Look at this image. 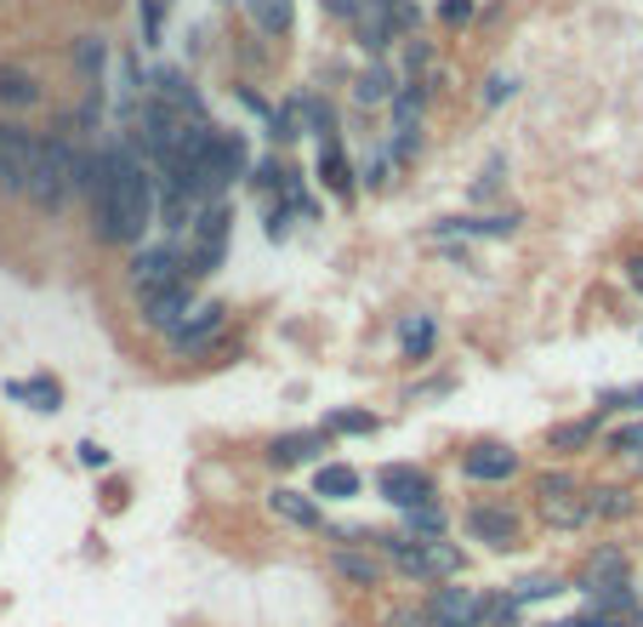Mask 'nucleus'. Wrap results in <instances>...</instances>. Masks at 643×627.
Wrapping results in <instances>:
<instances>
[{
    "mask_svg": "<svg viewBox=\"0 0 643 627\" xmlns=\"http://www.w3.org/2000/svg\"><path fill=\"white\" fill-rule=\"evenodd\" d=\"M268 513L285 519V525H296V530H325L330 525L325 508H319V497L314 491H296V486H274L268 491Z\"/></svg>",
    "mask_w": 643,
    "mask_h": 627,
    "instance_id": "13",
    "label": "nucleus"
},
{
    "mask_svg": "<svg viewBox=\"0 0 643 627\" xmlns=\"http://www.w3.org/2000/svg\"><path fill=\"white\" fill-rule=\"evenodd\" d=\"M484 627H524V605L502 588V594H484Z\"/></svg>",
    "mask_w": 643,
    "mask_h": 627,
    "instance_id": "29",
    "label": "nucleus"
},
{
    "mask_svg": "<svg viewBox=\"0 0 643 627\" xmlns=\"http://www.w3.org/2000/svg\"><path fill=\"white\" fill-rule=\"evenodd\" d=\"M513 473H518V451L502 440H478L462 451V479H473V486H507Z\"/></svg>",
    "mask_w": 643,
    "mask_h": 627,
    "instance_id": "10",
    "label": "nucleus"
},
{
    "mask_svg": "<svg viewBox=\"0 0 643 627\" xmlns=\"http://www.w3.org/2000/svg\"><path fill=\"white\" fill-rule=\"evenodd\" d=\"M399 349H405V360H427V354L438 349V325H433L427 314H410V320L399 325Z\"/></svg>",
    "mask_w": 643,
    "mask_h": 627,
    "instance_id": "26",
    "label": "nucleus"
},
{
    "mask_svg": "<svg viewBox=\"0 0 643 627\" xmlns=\"http://www.w3.org/2000/svg\"><path fill=\"white\" fill-rule=\"evenodd\" d=\"M376 497L387 508H416V502H438V486H433V473L416 468V462H382L376 468Z\"/></svg>",
    "mask_w": 643,
    "mask_h": 627,
    "instance_id": "5",
    "label": "nucleus"
},
{
    "mask_svg": "<svg viewBox=\"0 0 643 627\" xmlns=\"http://www.w3.org/2000/svg\"><path fill=\"white\" fill-rule=\"evenodd\" d=\"M75 63H80V80H86V86H103V40L80 35V40H75Z\"/></svg>",
    "mask_w": 643,
    "mask_h": 627,
    "instance_id": "30",
    "label": "nucleus"
},
{
    "mask_svg": "<svg viewBox=\"0 0 643 627\" xmlns=\"http://www.w3.org/2000/svg\"><path fill=\"white\" fill-rule=\"evenodd\" d=\"M359 491H365V473H359V468H348V462H319L314 497H325V502H354Z\"/></svg>",
    "mask_w": 643,
    "mask_h": 627,
    "instance_id": "18",
    "label": "nucleus"
},
{
    "mask_svg": "<svg viewBox=\"0 0 643 627\" xmlns=\"http://www.w3.org/2000/svg\"><path fill=\"white\" fill-rule=\"evenodd\" d=\"M535 508H541V519H547L553 530H581V525H592V513H586V486H575V491H564V497H541Z\"/></svg>",
    "mask_w": 643,
    "mask_h": 627,
    "instance_id": "19",
    "label": "nucleus"
},
{
    "mask_svg": "<svg viewBox=\"0 0 643 627\" xmlns=\"http://www.w3.org/2000/svg\"><path fill=\"white\" fill-rule=\"evenodd\" d=\"M387 172H399V166H393V155H387V149H370V160L359 166V183H365V188H387V183H393Z\"/></svg>",
    "mask_w": 643,
    "mask_h": 627,
    "instance_id": "34",
    "label": "nucleus"
},
{
    "mask_svg": "<svg viewBox=\"0 0 643 627\" xmlns=\"http://www.w3.org/2000/svg\"><path fill=\"white\" fill-rule=\"evenodd\" d=\"M330 570L342 576V582H354V588H376L382 576H387V559L376 548H336L330 553Z\"/></svg>",
    "mask_w": 643,
    "mask_h": 627,
    "instance_id": "15",
    "label": "nucleus"
},
{
    "mask_svg": "<svg viewBox=\"0 0 643 627\" xmlns=\"http://www.w3.org/2000/svg\"><path fill=\"white\" fill-rule=\"evenodd\" d=\"M637 502H632V491L626 486H586V513L592 519H626Z\"/></svg>",
    "mask_w": 643,
    "mask_h": 627,
    "instance_id": "24",
    "label": "nucleus"
},
{
    "mask_svg": "<svg viewBox=\"0 0 643 627\" xmlns=\"http://www.w3.org/2000/svg\"><path fill=\"white\" fill-rule=\"evenodd\" d=\"M7 400H18V405H29V411H63V382L58 376H12L7 382Z\"/></svg>",
    "mask_w": 643,
    "mask_h": 627,
    "instance_id": "17",
    "label": "nucleus"
},
{
    "mask_svg": "<svg viewBox=\"0 0 643 627\" xmlns=\"http://www.w3.org/2000/svg\"><path fill=\"white\" fill-rule=\"evenodd\" d=\"M599 428H604V417H599V411H592V417H575V422H558V428L547 433V451L575 457V451H586L592 440H599Z\"/></svg>",
    "mask_w": 643,
    "mask_h": 627,
    "instance_id": "21",
    "label": "nucleus"
},
{
    "mask_svg": "<svg viewBox=\"0 0 643 627\" xmlns=\"http://www.w3.org/2000/svg\"><path fill=\"white\" fill-rule=\"evenodd\" d=\"M399 519H405V537H422V542H433V537L451 530V513H444L438 502H416V508H405Z\"/></svg>",
    "mask_w": 643,
    "mask_h": 627,
    "instance_id": "25",
    "label": "nucleus"
},
{
    "mask_svg": "<svg viewBox=\"0 0 643 627\" xmlns=\"http://www.w3.org/2000/svg\"><path fill=\"white\" fill-rule=\"evenodd\" d=\"M75 195V143L69 137H34V155L23 172V200L46 217H58Z\"/></svg>",
    "mask_w": 643,
    "mask_h": 627,
    "instance_id": "2",
    "label": "nucleus"
},
{
    "mask_svg": "<svg viewBox=\"0 0 643 627\" xmlns=\"http://www.w3.org/2000/svg\"><path fill=\"white\" fill-rule=\"evenodd\" d=\"M586 605L592 610H604V616H632L643 599H637V588H632V576H621V582H599V588H586Z\"/></svg>",
    "mask_w": 643,
    "mask_h": 627,
    "instance_id": "20",
    "label": "nucleus"
},
{
    "mask_svg": "<svg viewBox=\"0 0 643 627\" xmlns=\"http://www.w3.org/2000/svg\"><path fill=\"white\" fill-rule=\"evenodd\" d=\"M245 7H251V18H257L263 35H285L296 23V0H245Z\"/></svg>",
    "mask_w": 643,
    "mask_h": 627,
    "instance_id": "28",
    "label": "nucleus"
},
{
    "mask_svg": "<svg viewBox=\"0 0 643 627\" xmlns=\"http://www.w3.org/2000/svg\"><path fill=\"white\" fill-rule=\"evenodd\" d=\"M325 445H330V433H325V428L274 433V440H268V462H274V468H303V462H319Z\"/></svg>",
    "mask_w": 643,
    "mask_h": 627,
    "instance_id": "14",
    "label": "nucleus"
},
{
    "mask_svg": "<svg viewBox=\"0 0 643 627\" xmlns=\"http://www.w3.org/2000/svg\"><path fill=\"white\" fill-rule=\"evenodd\" d=\"M126 274H131V292L148 297V292H160V285L182 280V252L177 246H137L131 263H126Z\"/></svg>",
    "mask_w": 643,
    "mask_h": 627,
    "instance_id": "9",
    "label": "nucleus"
},
{
    "mask_svg": "<svg viewBox=\"0 0 643 627\" xmlns=\"http://www.w3.org/2000/svg\"><path fill=\"white\" fill-rule=\"evenodd\" d=\"M319 183H325V195H330V200L354 206V195H359V172H354L348 149H342V137H319Z\"/></svg>",
    "mask_w": 643,
    "mask_h": 627,
    "instance_id": "12",
    "label": "nucleus"
},
{
    "mask_svg": "<svg viewBox=\"0 0 643 627\" xmlns=\"http://www.w3.org/2000/svg\"><path fill=\"white\" fill-rule=\"evenodd\" d=\"M0 195H23V166L0 155Z\"/></svg>",
    "mask_w": 643,
    "mask_h": 627,
    "instance_id": "40",
    "label": "nucleus"
},
{
    "mask_svg": "<svg viewBox=\"0 0 643 627\" xmlns=\"http://www.w3.org/2000/svg\"><path fill=\"white\" fill-rule=\"evenodd\" d=\"M507 594H513V599L530 610V605H547V599L570 594V582H564V576H553V570H535V576H524V582H513Z\"/></svg>",
    "mask_w": 643,
    "mask_h": 627,
    "instance_id": "23",
    "label": "nucleus"
},
{
    "mask_svg": "<svg viewBox=\"0 0 643 627\" xmlns=\"http://www.w3.org/2000/svg\"><path fill=\"white\" fill-rule=\"evenodd\" d=\"M530 627H570V621H530Z\"/></svg>",
    "mask_w": 643,
    "mask_h": 627,
    "instance_id": "47",
    "label": "nucleus"
},
{
    "mask_svg": "<svg viewBox=\"0 0 643 627\" xmlns=\"http://www.w3.org/2000/svg\"><path fill=\"white\" fill-rule=\"evenodd\" d=\"M518 223H524V212H467V217L427 223V234L433 239H507V234H518Z\"/></svg>",
    "mask_w": 643,
    "mask_h": 627,
    "instance_id": "8",
    "label": "nucleus"
},
{
    "mask_svg": "<svg viewBox=\"0 0 643 627\" xmlns=\"http://www.w3.org/2000/svg\"><path fill=\"white\" fill-rule=\"evenodd\" d=\"M610 411H643V382H626V389H604L599 394V417Z\"/></svg>",
    "mask_w": 643,
    "mask_h": 627,
    "instance_id": "33",
    "label": "nucleus"
},
{
    "mask_svg": "<svg viewBox=\"0 0 643 627\" xmlns=\"http://www.w3.org/2000/svg\"><path fill=\"white\" fill-rule=\"evenodd\" d=\"M626 627H643V605H637V610H632V616H626Z\"/></svg>",
    "mask_w": 643,
    "mask_h": 627,
    "instance_id": "46",
    "label": "nucleus"
},
{
    "mask_svg": "<svg viewBox=\"0 0 643 627\" xmlns=\"http://www.w3.org/2000/svg\"><path fill=\"white\" fill-rule=\"evenodd\" d=\"M610 451H615V457H643V422L615 428V433H610Z\"/></svg>",
    "mask_w": 643,
    "mask_h": 627,
    "instance_id": "35",
    "label": "nucleus"
},
{
    "mask_svg": "<svg viewBox=\"0 0 643 627\" xmlns=\"http://www.w3.org/2000/svg\"><path fill=\"white\" fill-rule=\"evenodd\" d=\"M387 627H433V621H427V610H393Z\"/></svg>",
    "mask_w": 643,
    "mask_h": 627,
    "instance_id": "44",
    "label": "nucleus"
},
{
    "mask_svg": "<svg viewBox=\"0 0 643 627\" xmlns=\"http://www.w3.org/2000/svg\"><path fill=\"white\" fill-rule=\"evenodd\" d=\"M502 177H507V160H489V166H484V177L473 183V200H489V195L502 188Z\"/></svg>",
    "mask_w": 643,
    "mask_h": 627,
    "instance_id": "37",
    "label": "nucleus"
},
{
    "mask_svg": "<svg viewBox=\"0 0 643 627\" xmlns=\"http://www.w3.org/2000/svg\"><path fill=\"white\" fill-rule=\"evenodd\" d=\"M513 91H518V86H513V75H489V80H484V109H496V104H507Z\"/></svg>",
    "mask_w": 643,
    "mask_h": 627,
    "instance_id": "38",
    "label": "nucleus"
},
{
    "mask_svg": "<svg viewBox=\"0 0 643 627\" xmlns=\"http://www.w3.org/2000/svg\"><path fill=\"white\" fill-rule=\"evenodd\" d=\"M222 325H228V303L206 297V303H194V308L182 314V325L166 336V349H171V354H206L217 336H222Z\"/></svg>",
    "mask_w": 643,
    "mask_h": 627,
    "instance_id": "6",
    "label": "nucleus"
},
{
    "mask_svg": "<svg viewBox=\"0 0 643 627\" xmlns=\"http://www.w3.org/2000/svg\"><path fill=\"white\" fill-rule=\"evenodd\" d=\"M427 621L433 627H484V588H456V582H433L427 594Z\"/></svg>",
    "mask_w": 643,
    "mask_h": 627,
    "instance_id": "7",
    "label": "nucleus"
},
{
    "mask_svg": "<svg viewBox=\"0 0 643 627\" xmlns=\"http://www.w3.org/2000/svg\"><path fill=\"white\" fill-rule=\"evenodd\" d=\"M148 228H155V166L137 137L103 143L91 155V234L103 246L137 252Z\"/></svg>",
    "mask_w": 643,
    "mask_h": 627,
    "instance_id": "1",
    "label": "nucleus"
},
{
    "mask_svg": "<svg viewBox=\"0 0 643 627\" xmlns=\"http://www.w3.org/2000/svg\"><path fill=\"white\" fill-rule=\"evenodd\" d=\"M325 433H330V440H370V433H382V417L359 411V405H342V411L325 417Z\"/></svg>",
    "mask_w": 643,
    "mask_h": 627,
    "instance_id": "22",
    "label": "nucleus"
},
{
    "mask_svg": "<svg viewBox=\"0 0 643 627\" xmlns=\"http://www.w3.org/2000/svg\"><path fill=\"white\" fill-rule=\"evenodd\" d=\"M626 280L637 285V292H643V257H626Z\"/></svg>",
    "mask_w": 643,
    "mask_h": 627,
    "instance_id": "45",
    "label": "nucleus"
},
{
    "mask_svg": "<svg viewBox=\"0 0 643 627\" xmlns=\"http://www.w3.org/2000/svg\"><path fill=\"white\" fill-rule=\"evenodd\" d=\"M621 576H632V559L615 548V542H604V548H592L586 553V565H581V576H575V594H586V588H599V582H621Z\"/></svg>",
    "mask_w": 643,
    "mask_h": 627,
    "instance_id": "16",
    "label": "nucleus"
},
{
    "mask_svg": "<svg viewBox=\"0 0 643 627\" xmlns=\"http://www.w3.org/2000/svg\"><path fill=\"white\" fill-rule=\"evenodd\" d=\"M188 308H194V280H177V285H160V292L137 297L142 325H148V331H160V336H171V331L182 325V314H188Z\"/></svg>",
    "mask_w": 643,
    "mask_h": 627,
    "instance_id": "11",
    "label": "nucleus"
},
{
    "mask_svg": "<svg viewBox=\"0 0 643 627\" xmlns=\"http://www.w3.org/2000/svg\"><path fill=\"white\" fill-rule=\"evenodd\" d=\"M462 530L473 542H484L489 553H513L524 542V513L513 502H473L462 513Z\"/></svg>",
    "mask_w": 643,
    "mask_h": 627,
    "instance_id": "4",
    "label": "nucleus"
},
{
    "mask_svg": "<svg viewBox=\"0 0 643 627\" xmlns=\"http://www.w3.org/2000/svg\"><path fill=\"white\" fill-rule=\"evenodd\" d=\"M257 183H263V188H279V183H285V166H279V160H263V166H257Z\"/></svg>",
    "mask_w": 643,
    "mask_h": 627,
    "instance_id": "43",
    "label": "nucleus"
},
{
    "mask_svg": "<svg viewBox=\"0 0 643 627\" xmlns=\"http://www.w3.org/2000/svg\"><path fill=\"white\" fill-rule=\"evenodd\" d=\"M438 12H444V23H467L473 18V0H444Z\"/></svg>",
    "mask_w": 643,
    "mask_h": 627,
    "instance_id": "41",
    "label": "nucleus"
},
{
    "mask_svg": "<svg viewBox=\"0 0 643 627\" xmlns=\"http://www.w3.org/2000/svg\"><path fill=\"white\" fill-rule=\"evenodd\" d=\"M325 12L342 18V23H354V18H359V0H325Z\"/></svg>",
    "mask_w": 643,
    "mask_h": 627,
    "instance_id": "42",
    "label": "nucleus"
},
{
    "mask_svg": "<svg viewBox=\"0 0 643 627\" xmlns=\"http://www.w3.org/2000/svg\"><path fill=\"white\" fill-rule=\"evenodd\" d=\"M75 457H80V468H91V473H103V468L115 462V457H109L103 445H97V440H80V445H75Z\"/></svg>",
    "mask_w": 643,
    "mask_h": 627,
    "instance_id": "39",
    "label": "nucleus"
},
{
    "mask_svg": "<svg viewBox=\"0 0 643 627\" xmlns=\"http://www.w3.org/2000/svg\"><path fill=\"white\" fill-rule=\"evenodd\" d=\"M228 234H234V212L228 200H211L194 212L188 223V252H182V280H211L228 263Z\"/></svg>",
    "mask_w": 643,
    "mask_h": 627,
    "instance_id": "3",
    "label": "nucleus"
},
{
    "mask_svg": "<svg viewBox=\"0 0 643 627\" xmlns=\"http://www.w3.org/2000/svg\"><path fill=\"white\" fill-rule=\"evenodd\" d=\"M0 104L7 109H34L40 104V80L23 69H0Z\"/></svg>",
    "mask_w": 643,
    "mask_h": 627,
    "instance_id": "27",
    "label": "nucleus"
},
{
    "mask_svg": "<svg viewBox=\"0 0 643 627\" xmlns=\"http://www.w3.org/2000/svg\"><path fill=\"white\" fill-rule=\"evenodd\" d=\"M354 98H359L365 109H370V104H387V98H393V75H387L382 63H370V69L354 80Z\"/></svg>",
    "mask_w": 643,
    "mask_h": 627,
    "instance_id": "31",
    "label": "nucleus"
},
{
    "mask_svg": "<svg viewBox=\"0 0 643 627\" xmlns=\"http://www.w3.org/2000/svg\"><path fill=\"white\" fill-rule=\"evenodd\" d=\"M575 486H581V479L564 473V468H558V473H541V479H535V502H541V497H564V491H575Z\"/></svg>",
    "mask_w": 643,
    "mask_h": 627,
    "instance_id": "36",
    "label": "nucleus"
},
{
    "mask_svg": "<svg viewBox=\"0 0 643 627\" xmlns=\"http://www.w3.org/2000/svg\"><path fill=\"white\" fill-rule=\"evenodd\" d=\"M166 12H171V0H137V23H142V46H160Z\"/></svg>",
    "mask_w": 643,
    "mask_h": 627,
    "instance_id": "32",
    "label": "nucleus"
}]
</instances>
